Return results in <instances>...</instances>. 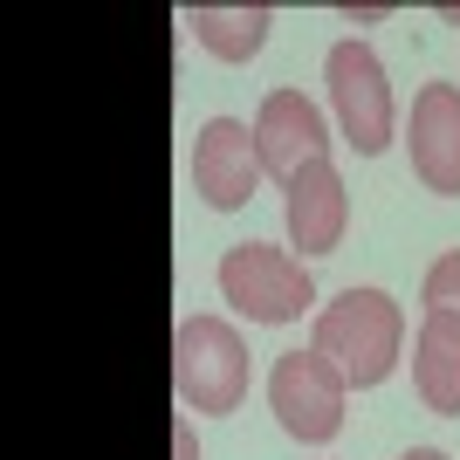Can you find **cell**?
Listing matches in <instances>:
<instances>
[{
  "label": "cell",
  "instance_id": "obj_9",
  "mask_svg": "<svg viewBox=\"0 0 460 460\" xmlns=\"http://www.w3.org/2000/svg\"><path fill=\"white\" fill-rule=\"evenodd\" d=\"M282 227H288V248L337 254V241L350 227V192H344V179H337L330 158H309L303 172L282 186Z\"/></svg>",
  "mask_w": 460,
  "mask_h": 460
},
{
  "label": "cell",
  "instance_id": "obj_13",
  "mask_svg": "<svg viewBox=\"0 0 460 460\" xmlns=\"http://www.w3.org/2000/svg\"><path fill=\"white\" fill-rule=\"evenodd\" d=\"M385 14H392L385 0H378V7H358V0H344V7H337V21H344V28H371V21H385Z\"/></svg>",
  "mask_w": 460,
  "mask_h": 460
},
{
  "label": "cell",
  "instance_id": "obj_16",
  "mask_svg": "<svg viewBox=\"0 0 460 460\" xmlns=\"http://www.w3.org/2000/svg\"><path fill=\"white\" fill-rule=\"evenodd\" d=\"M440 21H454V28H460V0H447V7H440Z\"/></svg>",
  "mask_w": 460,
  "mask_h": 460
},
{
  "label": "cell",
  "instance_id": "obj_2",
  "mask_svg": "<svg viewBox=\"0 0 460 460\" xmlns=\"http://www.w3.org/2000/svg\"><path fill=\"white\" fill-rule=\"evenodd\" d=\"M248 344L227 316H186L172 330V385L186 412H234L248 399Z\"/></svg>",
  "mask_w": 460,
  "mask_h": 460
},
{
  "label": "cell",
  "instance_id": "obj_8",
  "mask_svg": "<svg viewBox=\"0 0 460 460\" xmlns=\"http://www.w3.org/2000/svg\"><path fill=\"white\" fill-rule=\"evenodd\" d=\"M254 152H261V172H275L288 186L309 158H330L323 111H316L303 90H269L261 111H254Z\"/></svg>",
  "mask_w": 460,
  "mask_h": 460
},
{
  "label": "cell",
  "instance_id": "obj_3",
  "mask_svg": "<svg viewBox=\"0 0 460 460\" xmlns=\"http://www.w3.org/2000/svg\"><path fill=\"white\" fill-rule=\"evenodd\" d=\"M323 83H330V111H337V131L358 158H378L399 131V111H392V83H385V62L371 56L358 35L330 41L323 56Z\"/></svg>",
  "mask_w": 460,
  "mask_h": 460
},
{
  "label": "cell",
  "instance_id": "obj_7",
  "mask_svg": "<svg viewBox=\"0 0 460 460\" xmlns=\"http://www.w3.org/2000/svg\"><path fill=\"white\" fill-rule=\"evenodd\" d=\"M405 152L426 192L454 199L460 192V83H426L405 117Z\"/></svg>",
  "mask_w": 460,
  "mask_h": 460
},
{
  "label": "cell",
  "instance_id": "obj_6",
  "mask_svg": "<svg viewBox=\"0 0 460 460\" xmlns=\"http://www.w3.org/2000/svg\"><path fill=\"white\" fill-rule=\"evenodd\" d=\"M254 186H261L254 124H241V117H207L199 137H192V192H199L213 213H234V207L254 199Z\"/></svg>",
  "mask_w": 460,
  "mask_h": 460
},
{
  "label": "cell",
  "instance_id": "obj_5",
  "mask_svg": "<svg viewBox=\"0 0 460 460\" xmlns=\"http://www.w3.org/2000/svg\"><path fill=\"white\" fill-rule=\"evenodd\" d=\"M344 392L350 385L316 350H282L269 365V405H275V420H282V433L303 440V447H330L344 433Z\"/></svg>",
  "mask_w": 460,
  "mask_h": 460
},
{
  "label": "cell",
  "instance_id": "obj_11",
  "mask_svg": "<svg viewBox=\"0 0 460 460\" xmlns=\"http://www.w3.org/2000/svg\"><path fill=\"white\" fill-rule=\"evenodd\" d=\"M186 28H192V41H199L207 56L254 62V56H261V41H269V28H275V14L261 7V0H241V7H213V0H199V7H186Z\"/></svg>",
  "mask_w": 460,
  "mask_h": 460
},
{
  "label": "cell",
  "instance_id": "obj_4",
  "mask_svg": "<svg viewBox=\"0 0 460 460\" xmlns=\"http://www.w3.org/2000/svg\"><path fill=\"white\" fill-rule=\"evenodd\" d=\"M220 296H227L248 323H296L309 303H316V282L288 248L269 241H241V248L220 254Z\"/></svg>",
  "mask_w": 460,
  "mask_h": 460
},
{
  "label": "cell",
  "instance_id": "obj_12",
  "mask_svg": "<svg viewBox=\"0 0 460 460\" xmlns=\"http://www.w3.org/2000/svg\"><path fill=\"white\" fill-rule=\"evenodd\" d=\"M420 303H426V309H447V316H460V248H447L440 261L426 269Z\"/></svg>",
  "mask_w": 460,
  "mask_h": 460
},
{
  "label": "cell",
  "instance_id": "obj_15",
  "mask_svg": "<svg viewBox=\"0 0 460 460\" xmlns=\"http://www.w3.org/2000/svg\"><path fill=\"white\" fill-rule=\"evenodd\" d=\"M399 460H447V454H440V447H405Z\"/></svg>",
  "mask_w": 460,
  "mask_h": 460
},
{
  "label": "cell",
  "instance_id": "obj_1",
  "mask_svg": "<svg viewBox=\"0 0 460 460\" xmlns=\"http://www.w3.org/2000/svg\"><path fill=\"white\" fill-rule=\"evenodd\" d=\"M399 344H405V309L385 296V288H358L350 282L337 303L316 309V330H309V350L337 365V378L371 392V385L392 378L399 365Z\"/></svg>",
  "mask_w": 460,
  "mask_h": 460
},
{
  "label": "cell",
  "instance_id": "obj_14",
  "mask_svg": "<svg viewBox=\"0 0 460 460\" xmlns=\"http://www.w3.org/2000/svg\"><path fill=\"white\" fill-rule=\"evenodd\" d=\"M179 460H199V447H192V420H179Z\"/></svg>",
  "mask_w": 460,
  "mask_h": 460
},
{
  "label": "cell",
  "instance_id": "obj_10",
  "mask_svg": "<svg viewBox=\"0 0 460 460\" xmlns=\"http://www.w3.org/2000/svg\"><path fill=\"white\" fill-rule=\"evenodd\" d=\"M412 385H420L426 412L460 420V316L426 309L420 337H412Z\"/></svg>",
  "mask_w": 460,
  "mask_h": 460
}]
</instances>
